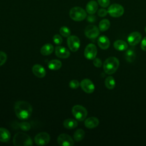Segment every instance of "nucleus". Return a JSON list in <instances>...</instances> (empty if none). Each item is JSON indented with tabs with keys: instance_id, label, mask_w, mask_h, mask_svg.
I'll return each instance as SVG.
<instances>
[{
	"instance_id": "0eeeda50",
	"label": "nucleus",
	"mask_w": 146,
	"mask_h": 146,
	"mask_svg": "<svg viewBox=\"0 0 146 146\" xmlns=\"http://www.w3.org/2000/svg\"><path fill=\"white\" fill-rule=\"evenodd\" d=\"M67 42L69 49L72 52L77 51L80 47V40L76 35H70L67 37Z\"/></svg>"
},
{
	"instance_id": "72a5a7b5",
	"label": "nucleus",
	"mask_w": 146,
	"mask_h": 146,
	"mask_svg": "<svg viewBox=\"0 0 146 146\" xmlns=\"http://www.w3.org/2000/svg\"><path fill=\"white\" fill-rule=\"evenodd\" d=\"M93 64L96 67L99 68L102 66V60L99 58H95L93 59Z\"/></svg>"
},
{
	"instance_id": "1a4fd4ad",
	"label": "nucleus",
	"mask_w": 146,
	"mask_h": 146,
	"mask_svg": "<svg viewBox=\"0 0 146 146\" xmlns=\"http://www.w3.org/2000/svg\"><path fill=\"white\" fill-rule=\"evenodd\" d=\"M57 142L61 146H72L74 144V140L66 133H62L57 138Z\"/></svg>"
},
{
	"instance_id": "aec40b11",
	"label": "nucleus",
	"mask_w": 146,
	"mask_h": 146,
	"mask_svg": "<svg viewBox=\"0 0 146 146\" xmlns=\"http://www.w3.org/2000/svg\"><path fill=\"white\" fill-rule=\"evenodd\" d=\"M113 47L116 50L122 51L127 49L128 44L123 40H117L113 43Z\"/></svg>"
},
{
	"instance_id": "f8f14e48",
	"label": "nucleus",
	"mask_w": 146,
	"mask_h": 146,
	"mask_svg": "<svg viewBox=\"0 0 146 146\" xmlns=\"http://www.w3.org/2000/svg\"><path fill=\"white\" fill-rule=\"evenodd\" d=\"M80 86L82 89L87 94L92 93L95 90V86L94 83L88 79H83L80 83Z\"/></svg>"
},
{
	"instance_id": "2eb2a0df",
	"label": "nucleus",
	"mask_w": 146,
	"mask_h": 146,
	"mask_svg": "<svg viewBox=\"0 0 146 146\" xmlns=\"http://www.w3.org/2000/svg\"><path fill=\"white\" fill-rule=\"evenodd\" d=\"M32 71L35 76L39 78H44L46 74L45 68L39 64H36L33 66Z\"/></svg>"
},
{
	"instance_id": "2f4dec72",
	"label": "nucleus",
	"mask_w": 146,
	"mask_h": 146,
	"mask_svg": "<svg viewBox=\"0 0 146 146\" xmlns=\"http://www.w3.org/2000/svg\"><path fill=\"white\" fill-rule=\"evenodd\" d=\"M80 86V83L78 80L74 79L70 82L69 83V87L72 89L78 88Z\"/></svg>"
},
{
	"instance_id": "4468645a",
	"label": "nucleus",
	"mask_w": 146,
	"mask_h": 146,
	"mask_svg": "<svg viewBox=\"0 0 146 146\" xmlns=\"http://www.w3.org/2000/svg\"><path fill=\"white\" fill-rule=\"evenodd\" d=\"M55 55L59 58L66 59L70 56V51L64 47L61 46H57L55 48Z\"/></svg>"
},
{
	"instance_id": "7c9ffc66",
	"label": "nucleus",
	"mask_w": 146,
	"mask_h": 146,
	"mask_svg": "<svg viewBox=\"0 0 146 146\" xmlns=\"http://www.w3.org/2000/svg\"><path fill=\"white\" fill-rule=\"evenodd\" d=\"M52 39H53L54 43L56 45H60L62 43V41H63L62 36L59 34H55L53 36Z\"/></svg>"
},
{
	"instance_id": "f704fd0d",
	"label": "nucleus",
	"mask_w": 146,
	"mask_h": 146,
	"mask_svg": "<svg viewBox=\"0 0 146 146\" xmlns=\"http://www.w3.org/2000/svg\"><path fill=\"white\" fill-rule=\"evenodd\" d=\"M108 14V11L105 9H100L98 11V15L100 17H106Z\"/></svg>"
},
{
	"instance_id": "412c9836",
	"label": "nucleus",
	"mask_w": 146,
	"mask_h": 146,
	"mask_svg": "<svg viewBox=\"0 0 146 146\" xmlns=\"http://www.w3.org/2000/svg\"><path fill=\"white\" fill-rule=\"evenodd\" d=\"M54 51V47L51 43L44 44L40 48V53L44 56L50 55Z\"/></svg>"
},
{
	"instance_id": "423d86ee",
	"label": "nucleus",
	"mask_w": 146,
	"mask_h": 146,
	"mask_svg": "<svg viewBox=\"0 0 146 146\" xmlns=\"http://www.w3.org/2000/svg\"><path fill=\"white\" fill-rule=\"evenodd\" d=\"M108 14L110 16L114 18H117L121 17L124 12L123 7L117 3H113L108 8Z\"/></svg>"
},
{
	"instance_id": "9d476101",
	"label": "nucleus",
	"mask_w": 146,
	"mask_h": 146,
	"mask_svg": "<svg viewBox=\"0 0 146 146\" xmlns=\"http://www.w3.org/2000/svg\"><path fill=\"white\" fill-rule=\"evenodd\" d=\"M97 54L96 46L92 43L88 44L85 48L84 55L88 60H93L96 58Z\"/></svg>"
},
{
	"instance_id": "6e6552de",
	"label": "nucleus",
	"mask_w": 146,
	"mask_h": 146,
	"mask_svg": "<svg viewBox=\"0 0 146 146\" xmlns=\"http://www.w3.org/2000/svg\"><path fill=\"white\" fill-rule=\"evenodd\" d=\"M50 140V135L46 132H42L38 133L34 137V141L38 145H45Z\"/></svg>"
},
{
	"instance_id": "5701e85b",
	"label": "nucleus",
	"mask_w": 146,
	"mask_h": 146,
	"mask_svg": "<svg viewBox=\"0 0 146 146\" xmlns=\"http://www.w3.org/2000/svg\"><path fill=\"white\" fill-rule=\"evenodd\" d=\"M63 125L67 129H74L78 126V122L74 119L68 118L64 120Z\"/></svg>"
},
{
	"instance_id": "bb28decb",
	"label": "nucleus",
	"mask_w": 146,
	"mask_h": 146,
	"mask_svg": "<svg viewBox=\"0 0 146 146\" xmlns=\"http://www.w3.org/2000/svg\"><path fill=\"white\" fill-rule=\"evenodd\" d=\"M136 57L135 52L133 50L131 49H129L127 50L125 54V58L126 60L128 62H133Z\"/></svg>"
},
{
	"instance_id": "7ed1b4c3",
	"label": "nucleus",
	"mask_w": 146,
	"mask_h": 146,
	"mask_svg": "<svg viewBox=\"0 0 146 146\" xmlns=\"http://www.w3.org/2000/svg\"><path fill=\"white\" fill-rule=\"evenodd\" d=\"M13 144L16 146L32 145L33 141L31 137L25 133L18 132L13 137Z\"/></svg>"
},
{
	"instance_id": "e433bc0d",
	"label": "nucleus",
	"mask_w": 146,
	"mask_h": 146,
	"mask_svg": "<svg viewBox=\"0 0 146 146\" xmlns=\"http://www.w3.org/2000/svg\"><path fill=\"white\" fill-rule=\"evenodd\" d=\"M87 20H88V21H89L90 22H93L95 21L96 18L94 15H90V16L88 17Z\"/></svg>"
},
{
	"instance_id": "a211bd4d",
	"label": "nucleus",
	"mask_w": 146,
	"mask_h": 146,
	"mask_svg": "<svg viewBox=\"0 0 146 146\" xmlns=\"http://www.w3.org/2000/svg\"><path fill=\"white\" fill-rule=\"evenodd\" d=\"M98 9V3L94 0L89 1L86 7V11L90 14V15H92L95 14Z\"/></svg>"
},
{
	"instance_id": "f3484780",
	"label": "nucleus",
	"mask_w": 146,
	"mask_h": 146,
	"mask_svg": "<svg viewBox=\"0 0 146 146\" xmlns=\"http://www.w3.org/2000/svg\"><path fill=\"white\" fill-rule=\"evenodd\" d=\"M98 44L100 48L106 50L110 47V42L106 36L102 35L98 39Z\"/></svg>"
},
{
	"instance_id": "c756f323",
	"label": "nucleus",
	"mask_w": 146,
	"mask_h": 146,
	"mask_svg": "<svg viewBox=\"0 0 146 146\" xmlns=\"http://www.w3.org/2000/svg\"><path fill=\"white\" fill-rule=\"evenodd\" d=\"M7 58L6 54L3 51H0V66L5 63L7 60Z\"/></svg>"
},
{
	"instance_id": "4be33fe9",
	"label": "nucleus",
	"mask_w": 146,
	"mask_h": 146,
	"mask_svg": "<svg viewBox=\"0 0 146 146\" xmlns=\"http://www.w3.org/2000/svg\"><path fill=\"white\" fill-rule=\"evenodd\" d=\"M62 62L57 59H52L47 63L48 68L51 70H58L62 67Z\"/></svg>"
},
{
	"instance_id": "6ab92c4d",
	"label": "nucleus",
	"mask_w": 146,
	"mask_h": 146,
	"mask_svg": "<svg viewBox=\"0 0 146 146\" xmlns=\"http://www.w3.org/2000/svg\"><path fill=\"white\" fill-rule=\"evenodd\" d=\"M11 134L9 130L3 127H0V141L6 143L10 140Z\"/></svg>"
},
{
	"instance_id": "a878e982",
	"label": "nucleus",
	"mask_w": 146,
	"mask_h": 146,
	"mask_svg": "<svg viewBox=\"0 0 146 146\" xmlns=\"http://www.w3.org/2000/svg\"><path fill=\"white\" fill-rule=\"evenodd\" d=\"M104 84L108 89L112 90L115 87V80L112 76H109L106 78Z\"/></svg>"
},
{
	"instance_id": "9b49d317",
	"label": "nucleus",
	"mask_w": 146,
	"mask_h": 146,
	"mask_svg": "<svg viewBox=\"0 0 146 146\" xmlns=\"http://www.w3.org/2000/svg\"><path fill=\"white\" fill-rule=\"evenodd\" d=\"M84 34L88 38L95 39L99 36L100 30L96 26L91 25L86 27L84 30Z\"/></svg>"
},
{
	"instance_id": "20e7f679",
	"label": "nucleus",
	"mask_w": 146,
	"mask_h": 146,
	"mask_svg": "<svg viewBox=\"0 0 146 146\" xmlns=\"http://www.w3.org/2000/svg\"><path fill=\"white\" fill-rule=\"evenodd\" d=\"M70 18L75 21H82L87 17L86 11L80 7H72L69 13Z\"/></svg>"
},
{
	"instance_id": "c85d7f7f",
	"label": "nucleus",
	"mask_w": 146,
	"mask_h": 146,
	"mask_svg": "<svg viewBox=\"0 0 146 146\" xmlns=\"http://www.w3.org/2000/svg\"><path fill=\"white\" fill-rule=\"evenodd\" d=\"M19 128L24 131H27L31 128V125L28 122L23 121L19 124Z\"/></svg>"
},
{
	"instance_id": "c9c22d12",
	"label": "nucleus",
	"mask_w": 146,
	"mask_h": 146,
	"mask_svg": "<svg viewBox=\"0 0 146 146\" xmlns=\"http://www.w3.org/2000/svg\"><path fill=\"white\" fill-rule=\"evenodd\" d=\"M140 47L143 51H146V36L142 39Z\"/></svg>"
},
{
	"instance_id": "ddd939ff",
	"label": "nucleus",
	"mask_w": 146,
	"mask_h": 146,
	"mask_svg": "<svg viewBox=\"0 0 146 146\" xmlns=\"http://www.w3.org/2000/svg\"><path fill=\"white\" fill-rule=\"evenodd\" d=\"M141 39V34L137 31H133L129 34L127 41L131 46H135L138 44Z\"/></svg>"
},
{
	"instance_id": "39448f33",
	"label": "nucleus",
	"mask_w": 146,
	"mask_h": 146,
	"mask_svg": "<svg viewBox=\"0 0 146 146\" xmlns=\"http://www.w3.org/2000/svg\"><path fill=\"white\" fill-rule=\"evenodd\" d=\"M72 113L74 117L78 121L84 120L87 116V111L81 105H75L72 108Z\"/></svg>"
},
{
	"instance_id": "f257e3e1",
	"label": "nucleus",
	"mask_w": 146,
	"mask_h": 146,
	"mask_svg": "<svg viewBox=\"0 0 146 146\" xmlns=\"http://www.w3.org/2000/svg\"><path fill=\"white\" fill-rule=\"evenodd\" d=\"M14 111L18 118L21 120H27L32 113L33 107L27 102L19 100L15 104Z\"/></svg>"
},
{
	"instance_id": "4c0bfd02",
	"label": "nucleus",
	"mask_w": 146,
	"mask_h": 146,
	"mask_svg": "<svg viewBox=\"0 0 146 146\" xmlns=\"http://www.w3.org/2000/svg\"><path fill=\"white\" fill-rule=\"evenodd\" d=\"M145 32L146 33V26H145Z\"/></svg>"
},
{
	"instance_id": "393cba45",
	"label": "nucleus",
	"mask_w": 146,
	"mask_h": 146,
	"mask_svg": "<svg viewBox=\"0 0 146 146\" xmlns=\"http://www.w3.org/2000/svg\"><path fill=\"white\" fill-rule=\"evenodd\" d=\"M110 27V22L107 19H103L99 23V29L100 31H105Z\"/></svg>"
},
{
	"instance_id": "473e14b6",
	"label": "nucleus",
	"mask_w": 146,
	"mask_h": 146,
	"mask_svg": "<svg viewBox=\"0 0 146 146\" xmlns=\"http://www.w3.org/2000/svg\"><path fill=\"white\" fill-rule=\"evenodd\" d=\"M98 2L101 7L103 8H106L109 6L110 3V0H98Z\"/></svg>"
},
{
	"instance_id": "dca6fc26",
	"label": "nucleus",
	"mask_w": 146,
	"mask_h": 146,
	"mask_svg": "<svg viewBox=\"0 0 146 146\" xmlns=\"http://www.w3.org/2000/svg\"><path fill=\"white\" fill-rule=\"evenodd\" d=\"M99 123L98 119L96 117H90L86 119L84 121V125L89 129H92L96 127Z\"/></svg>"
},
{
	"instance_id": "f03ea898",
	"label": "nucleus",
	"mask_w": 146,
	"mask_h": 146,
	"mask_svg": "<svg viewBox=\"0 0 146 146\" xmlns=\"http://www.w3.org/2000/svg\"><path fill=\"white\" fill-rule=\"evenodd\" d=\"M119 66V61L116 57L111 56L108 58L103 63V70L104 72L111 75L114 74Z\"/></svg>"
},
{
	"instance_id": "cd10ccee",
	"label": "nucleus",
	"mask_w": 146,
	"mask_h": 146,
	"mask_svg": "<svg viewBox=\"0 0 146 146\" xmlns=\"http://www.w3.org/2000/svg\"><path fill=\"white\" fill-rule=\"evenodd\" d=\"M60 34L64 37H68L71 35V31L66 26H62L59 29Z\"/></svg>"
},
{
	"instance_id": "b1692460",
	"label": "nucleus",
	"mask_w": 146,
	"mask_h": 146,
	"mask_svg": "<svg viewBox=\"0 0 146 146\" xmlns=\"http://www.w3.org/2000/svg\"><path fill=\"white\" fill-rule=\"evenodd\" d=\"M84 136L85 132L84 130L82 129H78L74 133V140L76 142L80 141L84 139Z\"/></svg>"
}]
</instances>
